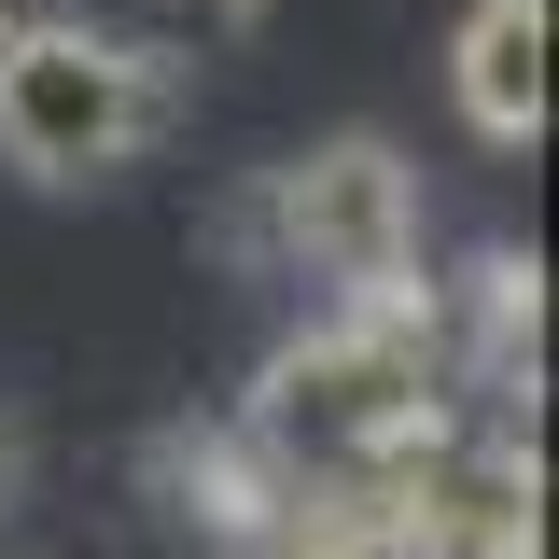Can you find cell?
I'll return each instance as SVG.
<instances>
[{"instance_id":"6da1fadb","label":"cell","mask_w":559,"mask_h":559,"mask_svg":"<svg viewBox=\"0 0 559 559\" xmlns=\"http://www.w3.org/2000/svg\"><path fill=\"white\" fill-rule=\"evenodd\" d=\"M419 419H448V294L364 280L336 322H308V336L266 349L238 433H252L294 489H349V476H378Z\"/></svg>"},{"instance_id":"7a4b0ae2","label":"cell","mask_w":559,"mask_h":559,"mask_svg":"<svg viewBox=\"0 0 559 559\" xmlns=\"http://www.w3.org/2000/svg\"><path fill=\"white\" fill-rule=\"evenodd\" d=\"M154 127H168V57H140V43L84 28V14H43V28L14 14V43H0V154L28 182H98Z\"/></svg>"},{"instance_id":"3957f363","label":"cell","mask_w":559,"mask_h":559,"mask_svg":"<svg viewBox=\"0 0 559 559\" xmlns=\"http://www.w3.org/2000/svg\"><path fill=\"white\" fill-rule=\"evenodd\" d=\"M238 238L266 252V266L294 280H336V294H364V280H406L419 266V168L392 154V140H308L294 168H266V197L238 210Z\"/></svg>"},{"instance_id":"277c9868","label":"cell","mask_w":559,"mask_h":559,"mask_svg":"<svg viewBox=\"0 0 559 559\" xmlns=\"http://www.w3.org/2000/svg\"><path fill=\"white\" fill-rule=\"evenodd\" d=\"M448 98L476 140H546L559 98V0H476L462 43H448Z\"/></svg>"},{"instance_id":"5b68a950","label":"cell","mask_w":559,"mask_h":559,"mask_svg":"<svg viewBox=\"0 0 559 559\" xmlns=\"http://www.w3.org/2000/svg\"><path fill=\"white\" fill-rule=\"evenodd\" d=\"M154 476L182 489V518H210L224 546H266L280 503H294V476H280L252 433H168V448H154Z\"/></svg>"},{"instance_id":"8992f818","label":"cell","mask_w":559,"mask_h":559,"mask_svg":"<svg viewBox=\"0 0 559 559\" xmlns=\"http://www.w3.org/2000/svg\"><path fill=\"white\" fill-rule=\"evenodd\" d=\"M476 364L503 378V392H518V378H546V280L518 266V252L476 266Z\"/></svg>"},{"instance_id":"52a82bcc","label":"cell","mask_w":559,"mask_h":559,"mask_svg":"<svg viewBox=\"0 0 559 559\" xmlns=\"http://www.w3.org/2000/svg\"><path fill=\"white\" fill-rule=\"evenodd\" d=\"M154 14H168L182 43H238V28H252V0H154Z\"/></svg>"},{"instance_id":"ba28073f","label":"cell","mask_w":559,"mask_h":559,"mask_svg":"<svg viewBox=\"0 0 559 559\" xmlns=\"http://www.w3.org/2000/svg\"><path fill=\"white\" fill-rule=\"evenodd\" d=\"M14 476H28V448H14V433H0V503H14Z\"/></svg>"},{"instance_id":"9c48e42d","label":"cell","mask_w":559,"mask_h":559,"mask_svg":"<svg viewBox=\"0 0 559 559\" xmlns=\"http://www.w3.org/2000/svg\"><path fill=\"white\" fill-rule=\"evenodd\" d=\"M0 43H14V0H0Z\"/></svg>"}]
</instances>
